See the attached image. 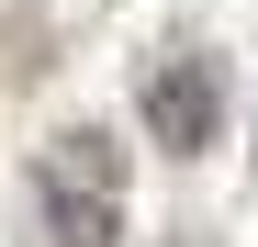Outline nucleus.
<instances>
[{
    "instance_id": "obj_2",
    "label": "nucleus",
    "mask_w": 258,
    "mask_h": 247,
    "mask_svg": "<svg viewBox=\"0 0 258 247\" xmlns=\"http://www.w3.org/2000/svg\"><path fill=\"white\" fill-rule=\"evenodd\" d=\"M135 112H146V135H157L168 157H202L213 135H225V68H213L202 45L157 56V68H146V90H135Z\"/></svg>"
},
{
    "instance_id": "obj_1",
    "label": "nucleus",
    "mask_w": 258,
    "mask_h": 247,
    "mask_svg": "<svg viewBox=\"0 0 258 247\" xmlns=\"http://www.w3.org/2000/svg\"><path fill=\"white\" fill-rule=\"evenodd\" d=\"M112 236H123V146L101 124L45 135L23 180V247H112Z\"/></svg>"
}]
</instances>
